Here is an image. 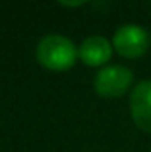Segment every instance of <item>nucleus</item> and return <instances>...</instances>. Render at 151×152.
<instances>
[{
    "label": "nucleus",
    "mask_w": 151,
    "mask_h": 152,
    "mask_svg": "<svg viewBox=\"0 0 151 152\" xmlns=\"http://www.w3.org/2000/svg\"><path fill=\"white\" fill-rule=\"evenodd\" d=\"M134 73L126 66H105L97 71L93 89L103 98H120L132 89Z\"/></svg>",
    "instance_id": "nucleus-2"
},
{
    "label": "nucleus",
    "mask_w": 151,
    "mask_h": 152,
    "mask_svg": "<svg viewBox=\"0 0 151 152\" xmlns=\"http://www.w3.org/2000/svg\"><path fill=\"white\" fill-rule=\"evenodd\" d=\"M113 42L101 35H91L79 45V58L89 67H105L113 56Z\"/></svg>",
    "instance_id": "nucleus-5"
},
{
    "label": "nucleus",
    "mask_w": 151,
    "mask_h": 152,
    "mask_svg": "<svg viewBox=\"0 0 151 152\" xmlns=\"http://www.w3.org/2000/svg\"><path fill=\"white\" fill-rule=\"evenodd\" d=\"M37 62L50 71H66L79 58L78 46L64 35H47L35 48Z\"/></svg>",
    "instance_id": "nucleus-1"
},
{
    "label": "nucleus",
    "mask_w": 151,
    "mask_h": 152,
    "mask_svg": "<svg viewBox=\"0 0 151 152\" xmlns=\"http://www.w3.org/2000/svg\"><path fill=\"white\" fill-rule=\"evenodd\" d=\"M130 115L138 129L151 133V81L136 83L130 91Z\"/></svg>",
    "instance_id": "nucleus-4"
},
{
    "label": "nucleus",
    "mask_w": 151,
    "mask_h": 152,
    "mask_svg": "<svg viewBox=\"0 0 151 152\" xmlns=\"http://www.w3.org/2000/svg\"><path fill=\"white\" fill-rule=\"evenodd\" d=\"M151 39L149 33L141 25L136 23H126L118 27L113 37V48L116 54H120L126 60H138L149 50Z\"/></svg>",
    "instance_id": "nucleus-3"
},
{
    "label": "nucleus",
    "mask_w": 151,
    "mask_h": 152,
    "mask_svg": "<svg viewBox=\"0 0 151 152\" xmlns=\"http://www.w3.org/2000/svg\"><path fill=\"white\" fill-rule=\"evenodd\" d=\"M149 152H151V148H149Z\"/></svg>",
    "instance_id": "nucleus-6"
}]
</instances>
